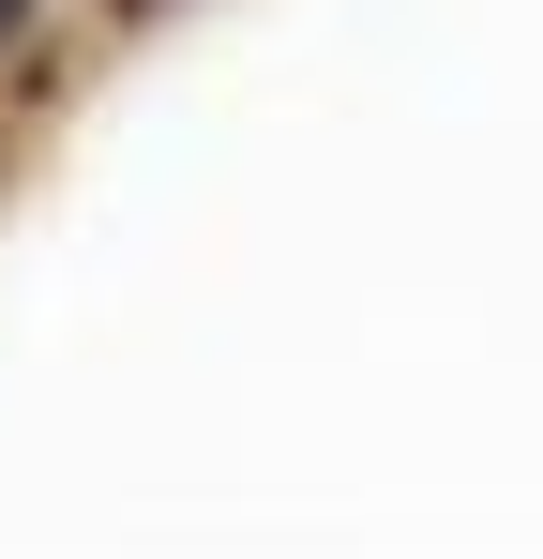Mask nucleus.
<instances>
[{
	"mask_svg": "<svg viewBox=\"0 0 543 559\" xmlns=\"http://www.w3.org/2000/svg\"><path fill=\"white\" fill-rule=\"evenodd\" d=\"M31 31H46V0H0V61H15V46H31Z\"/></svg>",
	"mask_w": 543,
	"mask_h": 559,
	"instance_id": "f257e3e1",
	"label": "nucleus"
},
{
	"mask_svg": "<svg viewBox=\"0 0 543 559\" xmlns=\"http://www.w3.org/2000/svg\"><path fill=\"white\" fill-rule=\"evenodd\" d=\"M106 15H167V0H106Z\"/></svg>",
	"mask_w": 543,
	"mask_h": 559,
	"instance_id": "f03ea898",
	"label": "nucleus"
}]
</instances>
